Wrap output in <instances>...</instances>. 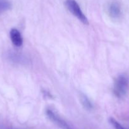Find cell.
I'll use <instances>...</instances> for the list:
<instances>
[{"label":"cell","instance_id":"cell-1","mask_svg":"<svg viewBox=\"0 0 129 129\" xmlns=\"http://www.w3.org/2000/svg\"><path fill=\"white\" fill-rule=\"evenodd\" d=\"M129 80L125 75H121L115 80L113 87L114 94L118 98H122L128 91Z\"/></svg>","mask_w":129,"mask_h":129},{"label":"cell","instance_id":"cell-2","mask_svg":"<svg viewBox=\"0 0 129 129\" xmlns=\"http://www.w3.org/2000/svg\"><path fill=\"white\" fill-rule=\"evenodd\" d=\"M65 5L67 9L70 12V13L75 16L79 20L85 25L89 24V20L82 11L80 6L75 0H66Z\"/></svg>","mask_w":129,"mask_h":129},{"label":"cell","instance_id":"cell-3","mask_svg":"<svg viewBox=\"0 0 129 129\" xmlns=\"http://www.w3.org/2000/svg\"><path fill=\"white\" fill-rule=\"evenodd\" d=\"M46 115L49 119H50L53 122L56 124L61 129H72L70 125L64 121L63 119H62L59 115L51 110H46Z\"/></svg>","mask_w":129,"mask_h":129},{"label":"cell","instance_id":"cell-4","mask_svg":"<svg viewBox=\"0 0 129 129\" xmlns=\"http://www.w3.org/2000/svg\"><path fill=\"white\" fill-rule=\"evenodd\" d=\"M10 36L13 45L16 47H20L23 44V38L20 32L17 28H12L10 32Z\"/></svg>","mask_w":129,"mask_h":129},{"label":"cell","instance_id":"cell-5","mask_svg":"<svg viewBox=\"0 0 129 129\" xmlns=\"http://www.w3.org/2000/svg\"><path fill=\"white\" fill-rule=\"evenodd\" d=\"M109 13L111 17L115 19L119 18L121 16V7L117 2H113L109 6Z\"/></svg>","mask_w":129,"mask_h":129},{"label":"cell","instance_id":"cell-6","mask_svg":"<svg viewBox=\"0 0 129 129\" xmlns=\"http://www.w3.org/2000/svg\"><path fill=\"white\" fill-rule=\"evenodd\" d=\"M12 6L10 0H0V15L11 9Z\"/></svg>","mask_w":129,"mask_h":129},{"label":"cell","instance_id":"cell-7","mask_svg":"<svg viewBox=\"0 0 129 129\" xmlns=\"http://www.w3.org/2000/svg\"><path fill=\"white\" fill-rule=\"evenodd\" d=\"M80 101H81L82 104L84 106V107L87 110H91L92 108V105L91 102L90 101V100L88 99L87 97L85 95H82L80 97Z\"/></svg>","mask_w":129,"mask_h":129},{"label":"cell","instance_id":"cell-8","mask_svg":"<svg viewBox=\"0 0 129 129\" xmlns=\"http://www.w3.org/2000/svg\"><path fill=\"white\" fill-rule=\"evenodd\" d=\"M110 121L111 123V125L114 126V128H115V129H125L122 125H120V124L116 120H115V119L110 118Z\"/></svg>","mask_w":129,"mask_h":129}]
</instances>
